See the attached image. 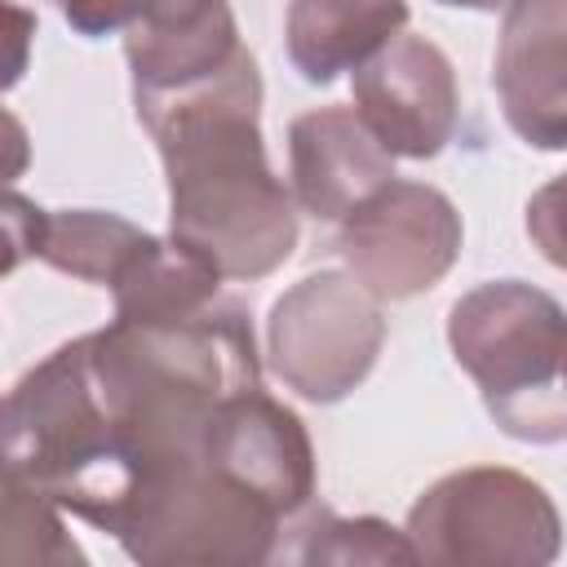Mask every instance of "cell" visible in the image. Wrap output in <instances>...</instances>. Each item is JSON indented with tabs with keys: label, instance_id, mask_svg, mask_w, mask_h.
Returning a JSON list of instances; mask_svg holds the SVG:
<instances>
[{
	"label": "cell",
	"instance_id": "cell-1",
	"mask_svg": "<svg viewBox=\"0 0 567 567\" xmlns=\"http://www.w3.org/2000/svg\"><path fill=\"white\" fill-rule=\"evenodd\" d=\"M168 177V239L221 279H266L297 248V199L266 159L261 71L244 49L221 75L133 102Z\"/></svg>",
	"mask_w": 567,
	"mask_h": 567
},
{
	"label": "cell",
	"instance_id": "cell-2",
	"mask_svg": "<svg viewBox=\"0 0 567 567\" xmlns=\"http://www.w3.org/2000/svg\"><path fill=\"white\" fill-rule=\"evenodd\" d=\"M447 346L518 443H567V310L536 284L487 279L452 301Z\"/></svg>",
	"mask_w": 567,
	"mask_h": 567
},
{
	"label": "cell",
	"instance_id": "cell-3",
	"mask_svg": "<svg viewBox=\"0 0 567 567\" xmlns=\"http://www.w3.org/2000/svg\"><path fill=\"white\" fill-rule=\"evenodd\" d=\"M403 532L421 563L447 567H540L563 549V514L554 496L505 465L443 474L416 496Z\"/></svg>",
	"mask_w": 567,
	"mask_h": 567
},
{
	"label": "cell",
	"instance_id": "cell-4",
	"mask_svg": "<svg viewBox=\"0 0 567 567\" xmlns=\"http://www.w3.org/2000/svg\"><path fill=\"white\" fill-rule=\"evenodd\" d=\"M292 518L252 487L221 474L208 456L146 496L115 532L128 558L151 567L173 563H270Z\"/></svg>",
	"mask_w": 567,
	"mask_h": 567
},
{
	"label": "cell",
	"instance_id": "cell-5",
	"mask_svg": "<svg viewBox=\"0 0 567 567\" xmlns=\"http://www.w3.org/2000/svg\"><path fill=\"white\" fill-rule=\"evenodd\" d=\"M385 346L381 297L350 270H315L297 279L266 319L270 372L306 403H341L354 394Z\"/></svg>",
	"mask_w": 567,
	"mask_h": 567
},
{
	"label": "cell",
	"instance_id": "cell-6",
	"mask_svg": "<svg viewBox=\"0 0 567 567\" xmlns=\"http://www.w3.org/2000/svg\"><path fill=\"white\" fill-rule=\"evenodd\" d=\"M465 226L456 204L425 182L390 177L341 217L337 252L346 270L381 301L430 292L461 257Z\"/></svg>",
	"mask_w": 567,
	"mask_h": 567
},
{
	"label": "cell",
	"instance_id": "cell-7",
	"mask_svg": "<svg viewBox=\"0 0 567 567\" xmlns=\"http://www.w3.org/2000/svg\"><path fill=\"white\" fill-rule=\"evenodd\" d=\"M354 111L394 159H434L461 124L452 58L425 35H394L354 71Z\"/></svg>",
	"mask_w": 567,
	"mask_h": 567
},
{
	"label": "cell",
	"instance_id": "cell-8",
	"mask_svg": "<svg viewBox=\"0 0 567 567\" xmlns=\"http://www.w3.org/2000/svg\"><path fill=\"white\" fill-rule=\"evenodd\" d=\"M204 456L288 518L306 514L315 501L319 470L306 421L261 385L235 390L217 403L204 434Z\"/></svg>",
	"mask_w": 567,
	"mask_h": 567
},
{
	"label": "cell",
	"instance_id": "cell-9",
	"mask_svg": "<svg viewBox=\"0 0 567 567\" xmlns=\"http://www.w3.org/2000/svg\"><path fill=\"white\" fill-rule=\"evenodd\" d=\"M505 124L536 151H567V0H509L492 53Z\"/></svg>",
	"mask_w": 567,
	"mask_h": 567
},
{
	"label": "cell",
	"instance_id": "cell-10",
	"mask_svg": "<svg viewBox=\"0 0 567 567\" xmlns=\"http://www.w3.org/2000/svg\"><path fill=\"white\" fill-rule=\"evenodd\" d=\"M394 177V155L354 106H315L288 124V186L315 221H341Z\"/></svg>",
	"mask_w": 567,
	"mask_h": 567
},
{
	"label": "cell",
	"instance_id": "cell-11",
	"mask_svg": "<svg viewBox=\"0 0 567 567\" xmlns=\"http://www.w3.org/2000/svg\"><path fill=\"white\" fill-rule=\"evenodd\" d=\"M408 27V0H288L284 49L306 84L359 71Z\"/></svg>",
	"mask_w": 567,
	"mask_h": 567
},
{
	"label": "cell",
	"instance_id": "cell-12",
	"mask_svg": "<svg viewBox=\"0 0 567 567\" xmlns=\"http://www.w3.org/2000/svg\"><path fill=\"white\" fill-rule=\"evenodd\" d=\"M146 244H151V230L133 226L120 213L62 208V213H44V230H40L35 257L44 266L71 275V279L111 288Z\"/></svg>",
	"mask_w": 567,
	"mask_h": 567
},
{
	"label": "cell",
	"instance_id": "cell-13",
	"mask_svg": "<svg viewBox=\"0 0 567 567\" xmlns=\"http://www.w3.org/2000/svg\"><path fill=\"white\" fill-rule=\"evenodd\" d=\"M297 532V563H421L408 532L385 518H337L319 509Z\"/></svg>",
	"mask_w": 567,
	"mask_h": 567
},
{
	"label": "cell",
	"instance_id": "cell-14",
	"mask_svg": "<svg viewBox=\"0 0 567 567\" xmlns=\"http://www.w3.org/2000/svg\"><path fill=\"white\" fill-rule=\"evenodd\" d=\"M58 501L35 492L31 483L4 474V558L9 563H89L84 549L58 518Z\"/></svg>",
	"mask_w": 567,
	"mask_h": 567
},
{
	"label": "cell",
	"instance_id": "cell-15",
	"mask_svg": "<svg viewBox=\"0 0 567 567\" xmlns=\"http://www.w3.org/2000/svg\"><path fill=\"white\" fill-rule=\"evenodd\" d=\"M523 226H527L532 248L554 270H567V173H558V177H549L545 186L532 190Z\"/></svg>",
	"mask_w": 567,
	"mask_h": 567
},
{
	"label": "cell",
	"instance_id": "cell-16",
	"mask_svg": "<svg viewBox=\"0 0 567 567\" xmlns=\"http://www.w3.org/2000/svg\"><path fill=\"white\" fill-rule=\"evenodd\" d=\"M155 0H58L62 18L71 22V31L97 40V35H115L128 31Z\"/></svg>",
	"mask_w": 567,
	"mask_h": 567
},
{
	"label": "cell",
	"instance_id": "cell-17",
	"mask_svg": "<svg viewBox=\"0 0 567 567\" xmlns=\"http://www.w3.org/2000/svg\"><path fill=\"white\" fill-rule=\"evenodd\" d=\"M40 230H44V208H35L27 195L9 190V195H4V235H9L4 270H18V261H22V257H35Z\"/></svg>",
	"mask_w": 567,
	"mask_h": 567
},
{
	"label": "cell",
	"instance_id": "cell-18",
	"mask_svg": "<svg viewBox=\"0 0 567 567\" xmlns=\"http://www.w3.org/2000/svg\"><path fill=\"white\" fill-rule=\"evenodd\" d=\"M439 4H447V9H474V13H496L509 0H439Z\"/></svg>",
	"mask_w": 567,
	"mask_h": 567
}]
</instances>
